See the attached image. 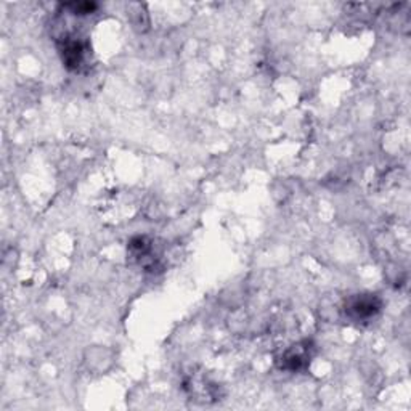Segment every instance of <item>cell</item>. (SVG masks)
Listing matches in <instances>:
<instances>
[{
  "mask_svg": "<svg viewBox=\"0 0 411 411\" xmlns=\"http://www.w3.org/2000/svg\"><path fill=\"white\" fill-rule=\"evenodd\" d=\"M308 359H310V354H308V344H297L292 347V349L286 350L285 355L281 357V370H290V371H297L304 368L307 365Z\"/></svg>",
  "mask_w": 411,
  "mask_h": 411,
  "instance_id": "cell-2",
  "label": "cell"
},
{
  "mask_svg": "<svg viewBox=\"0 0 411 411\" xmlns=\"http://www.w3.org/2000/svg\"><path fill=\"white\" fill-rule=\"evenodd\" d=\"M60 53L66 68H70V70H79L86 55L84 43L79 41H72V39H68V41L63 42Z\"/></svg>",
  "mask_w": 411,
  "mask_h": 411,
  "instance_id": "cell-3",
  "label": "cell"
},
{
  "mask_svg": "<svg viewBox=\"0 0 411 411\" xmlns=\"http://www.w3.org/2000/svg\"><path fill=\"white\" fill-rule=\"evenodd\" d=\"M66 8H71L72 13L76 14H87L92 13L97 8V3H90V2H79V3H66Z\"/></svg>",
  "mask_w": 411,
  "mask_h": 411,
  "instance_id": "cell-4",
  "label": "cell"
},
{
  "mask_svg": "<svg viewBox=\"0 0 411 411\" xmlns=\"http://www.w3.org/2000/svg\"><path fill=\"white\" fill-rule=\"evenodd\" d=\"M383 302L376 294H357L347 301L345 313L352 320H370L376 313H379Z\"/></svg>",
  "mask_w": 411,
  "mask_h": 411,
  "instance_id": "cell-1",
  "label": "cell"
}]
</instances>
